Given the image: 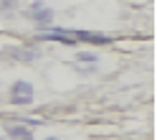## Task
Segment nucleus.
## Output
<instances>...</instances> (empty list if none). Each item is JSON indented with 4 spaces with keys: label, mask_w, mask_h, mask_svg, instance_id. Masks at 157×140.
<instances>
[{
    "label": "nucleus",
    "mask_w": 157,
    "mask_h": 140,
    "mask_svg": "<svg viewBox=\"0 0 157 140\" xmlns=\"http://www.w3.org/2000/svg\"><path fill=\"white\" fill-rule=\"evenodd\" d=\"M33 97H36V89H33L31 82H23L21 79V82H15L10 87V102L13 105H31Z\"/></svg>",
    "instance_id": "1"
},
{
    "label": "nucleus",
    "mask_w": 157,
    "mask_h": 140,
    "mask_svg": "<svg viewBox=\"0 0 157 140\" xmlns=\"http://www.w3.org/2000/svg\"><path fill=\"white\" fill-rule=\"evenodd\" d=\"M28 18L36 21V23H41V26H46V23L53 18V8H48V5H43V3H33L31 8H28Z\"/></svg>",
    "instance_id": "2"
},
{
    "label": "nucleus",
    "mask_w": 157,
    "mask_h": 140,
    "mask_svg": "<svg viewBox=\"0 0 157 140\" xmlns=\"http://www.w3.org/2000/svg\"><path fill=\"white\" fill-rule=\"evenodd\" d=\"M41 38H43V41H61V43H68V46H74V43H76L74 31H66V28H53V31L43 33Z\"/></svg>",
    "instance_id": "3"
},
{
    "label": "nucleus",
    "mask_w": 157,
    "mask_h": 140,
    "mask_svg": "<svg viewBox=\"0 0 157 140\" xmlns=\"http://www.w3.org/2000/svg\"><path fill=\"white\" fill-rule=\"evenodd\" d=\"M76 41H86V43H109V36L104 33H94V31H74Z\"/></svg>",
    "instance_id": "4"
},
{
    "label": "nucleus",
    "mask_w": 157,
    "mask_h": 140,
    "mask_svg": "<svg viewBox=\"0 0 157 140\" xmlns=\"http://www.w3.org/2000/svg\"><path fill=\"white\" fill-rule=\"evenodd\" d=\"M8 140H33V133L23 125H10L8 127Z\"/></svg>",
    "instance_id": "5"
},
{
    "label": "nucleus",
    "mask_w": 157,
    "mask_h": 140,
    "mask_svg": "<svg viewBox=\"0 0 157 140\" xmlns=\"http://www.w3.org/2000/svg\"><path fill=\"white\" fill-rule=\"evenodd\" d=\"M76 59H78V61H89L91 66L96 64V56H94V54H76Z\"/></svg>",
    "instance_id": "6"
},
{
    "label": "nucleus",
    "mask_w": 157,
    "mask_h": 140,
    "mask_svg": "<svg viewBox=\"0 0 157 140\" xmlns=\"http://www.w3.org/2000/svg\"><path fill=\"white\" fill-rule=\"evenodd\" d=\"M46 140H58V138H46Z\"/></svg>",
    "instance_id": "7"
}]
</instances>
